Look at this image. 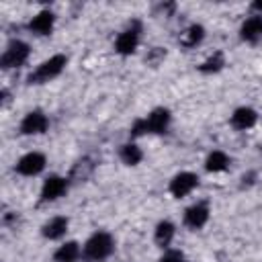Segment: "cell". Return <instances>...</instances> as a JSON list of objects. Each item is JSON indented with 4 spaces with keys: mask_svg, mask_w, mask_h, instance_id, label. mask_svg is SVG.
I'll return each mask as SVG.
<instances>
[{
    "mask_svg": "<svg viewBox=\"0 0 262 262\" xmlns=\"http://www.w3.org/2000/svg\"><path fill=\"white\" fill-rule=\"evenodd\" d=\"M168 123H170L168 108H156L145 119H141V121L135 123L133 135H141V133H164L166 127H168Z\"/></svg>",
    "mask_w": 262,
    "mask_h": 262,
    "instance_id": "6da1fadb",
    "label": "cell"
},
{
    "mask_svg": "<svg viewBox=\"0 0 262 262\" xmlns=\"http://www.w3.org/2000/svg\"><path fill=\"white\" fill-rule=\"evenodd\" d=\"M66 55H53V57H49L47 61H43L37 70H35V74H31L29 76V82L33 84H41V82H49V80H53L55 76H59L61 74V70L66 68Z\"/></svg>",
    "mask_w": 262,
    "mask_h": 262,
    "instance_id": "7a4b0ae2",
    "label": "cell"
},
{
    "mask_svg": "<svg viewBox=\"0 0 262 262\" xmlns=\"http://www.w3.org/2000/svg\"><path fill=\"white\" fill-rule=\"evenodd\" d=\"M111 252H113V237H111L108 233H104V231L94 233V235L86 242V246H84V254H86L90 260H102V258H106Z\"/></svg>",
    "mask_w": 262,
    "mask_h": 262,
    "instance_id": "3957f363",
    "label": "cell"
},
{
    "mask_svg": "<svg viewBox=\"0 0 262 262\" xmlns=\"http://www.w3.org/2000/svg\"><path fill=\"white\" fill-rule=\"evenodd\" d=\"M29 57V45L23 41H10L4 55H2V68H16L20 63H25V59Z\"/></svg>",
    "mask_w": 262,
    "mask_h": 262,
    "instance_id": "277c9868",
    "label": "cell"
},
{
    "mask_svg": "<svg viewBox=\"0 0 262 262\" xmlns=\"http://www.w3.org/2000/svg\"><path fill=\"white\" fill-rule=\"evenodd\" d=\"M43 168H45V156L43 154H37V151H31V154L23 156L18 160V164H16L18 174H25V176H35Z\"/></svg>",
    "mask_w": 262,
    "mask_h": 262,
    "instance_id": "5b68a950",
    "label": "cell"
},
{
    "mask_svg": "<svg viewBox=\"0 0 262 262\" xmlns=\"http://www.w3.org/2000/svg\"><path fill=\"white\" fill-rule=\"evenodd\" d=\"M196 182H199L196 174H192V172H180V174H176V176L172 178V182H170V192L180 199V196L188 194V192L196 186Z\"/></svg>",
    "mask_w": 262,
    "mask_h": 262,
    "instance_id": "8992f818",
    "label": "cell"
},
{
    "mask_svg": "<svg viewBox=\"0 0 262 262\" xmlns=\"http://www.w3.org/2000/svg\"><path fill=\"white\" fill-rule=\"evenodd\" d=\"M47 129V117L41 111H33L29 113L23 123H20V131L25 135H35V133H43Z\"/></svg>",
    "mask_w": 262,
    "mask_h": 262,
    "instance_id": "52a82bcc",
    "label": "cell"
},
{
    "mask_svg": "<svg viewBox=\"0 0 262 262\" xmlns=\"http://www.w3.org/2000/svg\"><path fill=\"white\" fill-rule=\"evenodd\" d=\"M66 192V180L59 176H49L41 188V201H55Z\"/></svg>",
    "mask_w": 262,
    "mask_h": 262,
    "instance_id": "ba28073f",
    "label": "cell"
},
{
    "mask_svg": "<svg viewBox=\"0 0 262 262\" xmlns=\"http://www.w3.org/2000/svg\"><path fill=\"white\" fill-rule=\"evenodd\" d=\"M137 41H139L137 29H127V31H123V33L117 37V51H119L121 55H129V53L135 51Z\"/></svg>",
    "mask_w": 262,
    "mask_h": 262,
    "instance_id": "9c48e42d",
    "label": "cell"
},
{
    "mask_svg": "<svg viewBox=\"0 0 262 262\" xmlns=\"http://www.w3.org/2000/svg\"><path fill=\"white\" fill-rule=\"evenodd\" d=\"M207 219H209V209H207V205H192L190 209H186L184 221H186L188 227L199 229V227H203V225L207 223Z\"/></svg>",
    "mask_w": 262,
    "mask_h": 262,
    "instance_id": "30bf717a",
    "label": "cell"
},
{
    "mask_svg": "<svg viewBox=\"0 0 262 262\" xmlns=\"http://www.w3.org/2000/svg\"><path fill=\"white\" fill-rule=\"evenodd\" d=\"M29 29L37 35H49L53 29V14L49 10L39 12L37 16H33V20L29 23Z\"/></svg>",
    "mask_w": 262,
    "mask_h": 262,
    "instance_id": "8fae6325",
    "label": "cell"
},
{
    "mask_svg": "<svg viewBox=\"0 0 262 262\" xmlns=\"http://www.w3.org/2000/svg\"><path fill=\"white\" fill-rule=\"evenodd\" d=\"M256 119H258V115H256L254 108L242 106V108H237V111L233 113L231 123H233V127H237V129H250V127L256 123Z\"/></svg>",
    "mask_w": 262,
    "mask_h": 262,
    "instance_id": "7c38bea8",
    "label": "cell"
},
{
    "mask_svg": "<svg viewBox=\"0 0 262 262\" xmlns=\"http://www.w3.org/2000/svg\"><path fill=\"white\" fill-rule=\"evenodd\" d=\"M239 33H242V39L244 41H256V39H260L262 37V16H250L242 25Z\"/></svg>",
    "mask_w": 262,
    "mask_h": 262,
    "instance_id": "4fadbf2b",
    "label": "cell"
},
{
    "mask_svg": "<svg viewBox=\"0 0 262 262\" xmlns=\"http://www.w3.org/2000/svg\"><path fill=\"white\" fill-rule=\"evenodd\" d=\"M66 229H68V219L66 217H53L51 221H47L43 225V235L49 239H57L66 233Z\"/></svg>",
    "mask_w": 262,
    "mask_h": 262,
    "instance_id": "5bb4252c",
    "label": "cell"
},
{
    "mask_svg": "<svg viewBox=\"0 0 262 262\" xmlns=\"http://www.w3.org/2000/svg\"><path fill=\"white\" fill-rule=\"evenodd\" d=\"M203 37H205V29H203L201 25H190V27L182 33L180 43H182L184 47H194L196 43L203 41Z\"/></svg>",
    "mask_w": 262,
    "mask_h": 262,
    "instance_id": "9a60e30c",
    "label": "cell"
},
{
    "mask_svg": "<svg viewBox=\"0 0 262 262\" xmlns=\"http://www.w3.org/2000/svg\"><path fill=\"white\" fill-rule=\"evenodd\" d=\"M78 256H80V246L76 242H68L55 252L53 258H55V262H76Z\"/></svg>",
    "mask_w": 262,
    "mask_h": 262,
    "instance_id": "2e32d148",
    "label": "cell"
},
{
    "mask_svg": "<svg viewBox=\"0 0 262 262\" xmlns=\"http://www.w3.org/2000/svg\"><path fill=\"white\" fill-rule=\"evenodd\" d=\"M172 237H174V225L170 221L158 223V227H156V242H158V246L166 248L172 242Z\"/></svg>",
    "mask_w": 262,
    "mask_h": 262,
    "instance_id": "e0dca14e",
    "label": "cell"
},
{
    "mask_svg": "<svg viewBox=\"0 0 262 262\" xmlns=\"http://www.w3.org/2000/svg\"><path fill=\"white\" fill-rule=\"evenodd\" d=\"M227 164H229V160L223 151H213V154H209V158L205 162V168L209 172H221V170L227 168Z\"/></svg>",
    "mask_w": 262,
    "mask_h": 262,
    "instance_id": "ac0fdd59",
    "label": "cell"
},
{
    "mask_svg": "<svg viewBox=\"0 0 262 262\" xmlns=\"http://www.w3.org/2000/svg\"><path fill=\"white\" fill-rule=\"evenodd\" d=\"M121 160H123L125 164H129V166H135V164L141 162V149H139L137 145H133V143L123 145V147H121Z\"/></svg>",
    "mask_w": 262,
    "mask_h": 262,
    "instance_id": "d6986e66",
    "label": "cell"
},
{
    "mask_svg": "<svg viewBox=\"0 0 262 262\" xmlns=\"http://www.w3.org/2000/svg\"><path fill=\"white\" fill-rule=\"evenodd\" d=\"M221 68H223V55H221V53H215L213 57H209V59L201 66V72L211 74V72H219Z\"/></svg>",
    "mask_w": 262,
    "mask_h": 262,
    "instance_id": "ffe728a7",
    "label": "cell"
},
{
    "mask_svg": "<svg viewBox=\"0 0 262 262\" xmlns=\"http://www.w3.org/2000/svg\"><path fill=\"white\" fill-rule=\"evenodd\" d=\"M160 262H184V256L178 250H170L160 258Z\"/></svg>",
    "mask_w": 262,
    "mask_h": 262,
    "instance_id": "44dd1931",
    "label": "cell"
}]
</instances>
